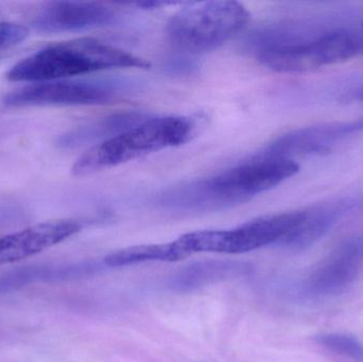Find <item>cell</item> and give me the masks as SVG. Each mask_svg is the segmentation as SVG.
Wrapping results in <instances>:
<instances>
[{
    "mask_svg": "<svg viewBox=\"0 0 363 362\" xmlns=\"http://www.w3.org/2000/svg\"><path fill=\"white\" fill-rule=\"evenodd\" d=\"M294 159H253L208 178L164 191L157 204L178 213H211L234 208L298 174Z\"/></svg>",
    "mask_w": 363,
    "mask_h": 362,
    "instance_id": "cell-1",
    "label": "cell"
},
{
    "mask_svg": "<svg viewBox=\"0 0 363 362\" xmlns=\"http://www.w3.org/2000/svg\"><path fill=\"white\" fill-rule=\"evenodd\" d=\"M149 68L150 63L93 38L49 45L15 64L6 79L13 82H48L112 68Z\"/></svg>",
    "mask_w": 363,
    "mask_h": 362,
    "instance_id": "cell-2",
    "label": "cell"
},
{
    "mask_svg": "<svg viewBox=\"0 0 363 362\" xmlns=\"http://www.w3.org/2000/svg\"><path fill=\"white\" fill-rule=\"evenodd\" d=\"M196 125L184 116L157 117L123 133L95 145L81 155L72 168L77 176H89L121 164L181 146L191 140Z\"/></svg>",
    "mask_w": 363,
    "mask_h": 362,
    "instance_id": "cell-3",
    "label": "cell"
},
{
    "mask_svg": "<svg viewBox=\"0 0 363 362\" xmlns=\"http://www.w3.org/2000/svg\"><path fill=\"white\" fill-rule=\"evenodd\" d=\"M249 19V11L240 2H186L170 18L167 35L182 52H206L239 33Z\"/></svg>",
    "mask_w": 363,
    "mask_h": 362,
    "instance_id": "cell-4",
    "label": "cell"
},
{
    "mask_svg": "<svg viewBox=\"0 0 363 362\" xmlns=\"http://www.w3.org/2000/svg\"><path fill=\"white\" fill-rule=\"evenodd\" d=\"M304 210L262 217L233 230L196 231L179 238L190 255L198 252L241 254L273 244H281L301 222Z\"/></svg>",
    "mask_w": 363,
    "mask_h": 362,
    "instance_id": "cell-5",
    "label": "cell"
},
{
    "mask_svg": "<svg viewBox=\"0 0 363 362\" xmlns=\"http://www.w3.org/2000/svg\"><path fill=\"white\" fill-rule=\"evenodd\" d=\"M135 89V83L125 79H63L21 87L9 93L4 101L11 108L96 106L118 101Z\"/></svg>",
    "mask_w": 363,
    "mask_h": 362,
    "instance_id": "cell-6",
    "label": "cell"
},
{
    "mask_svg": "<svg viewBox=\"0 0 363 362\" xmlns=\"http://www.w3.org/2000/svg\"><path fill=\"white\" fill-rule=\"evenodd\" d=\"M363 55V32L338 30L300 44L256 55L262 65L281 74H301Z\"/></svg>",
    "mask_w": 363,
    "mask_h": 362,
    "instance_id": "cell-7",
    "label": "cell"
},
{
    "mask_svg": "<svg viewBox=\"0 0 363 362\" xmlns=\"http://www.w3.org/2000/svg\"><path fill=\"white\" fill-rule=\"evenodd\" d=\"M363 267V233L341 242L304 283V291L313 298H330L347 291Z\"/></svg>",
    "mask_w": 363,
    "mask_h": 362,
    "instance_id": "cell-8",
    "label": "cell"
},
{
    "mask_svg": "<svg viewBox=\"0 0 363 362\" xmlns=\"http://www.w3.org/2000/svg\"><path fill=\"white\" fill-rule=\"evenodd\" d=\"M363 131V117L353 121L323 123L294 130L273 140L256 159H291L300 155L328 152L330 146L352 134Z\"/></svg>",
    "mask_w": 363,
    "mask_h": 362,
    "instance_id": "cell-9",
    "label": "cell"
},
{
    "mask_svg": "<svg viewBox=\"0 0 363 362\" xmlns=\"http://www.w3.org/2000/svg\"><path fill=\"white\" fill-rule=\"evenodd\" d=\"M119 13L100 2L55 1L43 6L32 19L31 25L42 33L81 31L113 25Z\"/></svg>",
    "mask_w": 363,
    "mask_h": 362,
    "instance_id": "cell-10",
    "label": "cell"
},
{
    "mask_svg": "<svg viewBox=\"0 0 363 362\" xmlns=\"http://www.w3.org/2000/svg\"><path fill=\"white\" fill-rule=\"evenodd\" d=\"M72 219L51 220L0 236V265L16 263L65 242L81 231Z\"/></svg>",
    "mask_w": 363,
    "mask_h": 362,
    "instance_id": "cell-11",
    "label": "cell"
},
{
    "mask_svg": "<svg viewBox=\"0 0 363 362\" xmlns=\"http://www.w3.org/2000/svg\"><path fill=\"white\" fill-rule=\"evenodd\" d=\"M357 199L343 198L304 210L301 222L281 242V246L303 250L321 239L347 213L357 208Z\"/></svg>",
    "mask_w": 363,
    "mask_h": 362,
    "instance_id": "cell-12",
    "label": "cell"
},
{
    "mask_svg": "<svg viewBox=\"0 0 363 362\" xmlns=\"http://www.w3.org/2000/svg\"><path fill=\"white\" fill-rule=\"evenodd\" d=\"M96 270L91 263L44 264L18 268L0 276V295L18 290L36 283H59L89 276Z\"/></svg>",
    "mask_w": 363,
    "mask_h": 362,
    "instance_id": "cell-13",
    "label": "cell"
},
{
    "mask_svg": "<svg viewBox=\"0 0 363 362\" xmlns=\"http://www.w3.org/2000/svg\"><path fill=\"white\" fill-rule=\"evenodd\" d=\"M150 118L140 112L117 113L77 128L60 137L63 148H78L96 142H106Z\"/></svg>",
    "mask_w": 363,
    "mask_h": 362,
    "instance_id": "cell-14",
    "label": "cell"
},
{
    "mask_svg": "<svg viewBox=\"0 0 363 362\" xmlns=\"http://www.w3.org/2000/svg\"><path fill=\"white\" fill-rule=\"evenodd\" d=\"M190 256L184 250L178 239L176 242L161 244H144V246L129 247L111 253L104 259V263L111 267H123L135 265L145 261H182Z\"/></svg>",
    "mask_w": 363,
    "mask_h": 362,
    "instance_id": "cell-15",
    "label": "cell"
},
{
    "mask_svg": "<svg viewBox=\"0 0 363 362\" xmlns=\"http://www.w3.org/2000/svg\"><path fill=\"white\" fill-rule=\"evenodd\" d=\"M243 269L242 264L232 261H203L182 270L172 284L180 290H192L237 276Z\"/></svg>",
    "mask_w": 363,
    "mask_h": 362,
    "instance_id": "cell-16",
    "label": "cell"
},
{
    "mask_svg": "<svg viewBox=\"0 0 363 362\" xmlns=\"http://www.w3.org/2000/svg\"><path fill=\"white\" fill-rule=\"evenodd\" d=\"M318 342L328 350L349 357L353 361L363 362V346L357 339L341 334H328L317 338Z\"/></svg>",
    "mask_w": 363,
    "mask_h": 362,
    "instance_id": "cell-17",
    "label": "cell"
},
{
    "mask_svg": "<svg viewBox=\"0 0 363 362\" xmlns=\"http://www.w3.org/2000/svg\"><path fill=\"white\" fill-rule=\"evenodd\" d=\"M28 35L29 29L25 26L0 21V51L19 44Z\"/></svg>",
    "mask_w": 363,
    "mask_h": 362,
    "instance_id": "cell-18",
    "label": "cell"
},
{
    "mask_svg": "<svg viewBox=\"0 0 363 362\" xmlns=\"http://www.w3.org/2000/svg\"><path fill=\"white\" fill-rule=\"evenodd\" d=\"M199 68L198 61L187 55L170 57L164 63V70L172 76H192L199 72Z\"/></svg>",
    "mask_w": 363,
    "mask_h": 362,
    "instance_id": "cell-19",
    "label": "cell"
},
{
    "mask_svg": "<svg viewBox=\"0 0 363 362\" xmlns=\"http://www.w3.org/2000/svg\"><path fill=\"white\" fill-rule=\"evenodd\" d=\"M350 97H351L352 100L363 102V84L358 86L357 89H354V91L350 94Z\"/></svg>",
    "mask_w": 363,
    "mask_h": 362,
    "instance_id": "cell-20",
    "label": "cell"
},
{
    "mask_svg": "<svg viewBox=\"0 0 363 362\" xmlns=\"http://www.w3.org/2000/svg\"><path fill=\"white\" fill-rule=\"evenodd\" d=\"M362 25H363V23H362Z\"/></svg>",
    "mask_w": 363,
    "mask_h": 362,
    "instance_id": "cell-21",
    "label": "cell"
}]
</instances>
